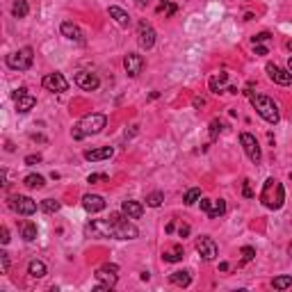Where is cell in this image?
Masks as SVG:
<instances>
[{"mask_svg":"<svg viewBox=\"0 0 292 292\" xmlns=\"http://www.w3.org/2000/svg\"><path fill=\"white\" fill-rule=\"evenodd\" d=\"M114 155V149L112 146H101V149H91V151H85V160L89 162H98V160H107V157Z\"/></svg>","mask_w":292,"mask_h":292,"instance_id":"ac0fdd59","label":"cell"},{"mask_svg":"<svg viewBox=\"0 0 292 292\" xmlns=\"http://www.w3.org/2000/svg\"><path fill=\"white\" fill-rule=\"evenodd\" d=\"M226 80H228V73H217V75H212L210 78V91H215V94H219V91L224 89V85H226Z\"/></svg>","mask_w":292,"mask_h":292,"instance_id":"484cf974","label":"cell"},{"mask_svg":"<svg viewBox=\"0 0 292 292\" xmlns=\"http://www.w3.org/2000/svg\"><path fill=\"white\" fill-rule=\"evenodd\" d=\"M14 103H16V110H18L21 114H25V112H30L32 107L37 105V98L32 96V94H28V91H25V94H21L18 98H14Z\"/></svg>","mask_w":292,"mask_h":292,"instance_id":"ffe728a7","label":"cell"},{"mask_svg":"<svg viewBox=\"0 0 292 292\" xmlns=\"http://www.w3.org/2000/svg\"><path fill=\"white\" fill-rule=\"evenodd\" d=\"M105 123H107V117H105V114H98V112L85 114L83 119L73 126L71 135H73V139H85V137H89V135H98L105 128Z\"/></svg>","mask_w":292,"mask_h":292,"instance_id":"7a4b0ae2","label":"cell"},{"mask_svg":"<svg viewBox=\"0 0 292 292\" xmlns=\"http://www.w3.org/2000/svg\"><path fill=\"white\" fill-rule=\"evenodd\" d=\"M41 210L48 212V215H52V212L60 210V201H55V199H44V201H41Z\"/></svg>","mask_w":292,"mask_h":292,"instance_id":"1f68e13d","label":"cell"},{"mask_svg":"<svg viewBox=\"0 0 292 292\" xmlns=\"http://www.w3.org/2000/svg\"><path fill=\"white\" fill-rule=\"evenodd\" d=\"M203 103H206V101H203V98H194V107H201Z\"/></svg>","mask_w":292,"mask_h":292,"instance_id":"ee69618b","label":"cell"},{"mask_svg":"<svg viewBox=\"0 0 292 292\" xmlns=\"http://www.w3.org/2000/svg\"><path fill=\"white\" fill-rule=\"evenodd\" d=\"M196 251H199V256H201L203 260H215L219 249H217V242L212 240V238L201 235V238L196 240Z\"/></svg>","mask_w":292,"mask_h":292,"instance_id":"30bf717a","label":"cell"},{"mask_svg":"<svg viewBox=\"0 0 292 292\" xmlns=\"http://www.w3.org/2000/svg\"><path fill=\"white\" fill-rule=\"evenodd\" d=\"M288 251H290V258H292V242H290V247H288Z\"/></svg>","mask_w":292,"mask_h":292,"instance_id":"c3c4849f","label":"cell"},{"mask_svg":"<svg viewBox=\"0 0 292 292\" xmlns=\"http://www.w3.org/2000/svg\"><path fill=\"white\" fill-rule=\"evenodd\" d=\"M178 235H180V238H188V235H189V226L188 224H180Z\"/></svg>","mask_w":292,"mask_h":292,"instance_id":"b9f144b4","label":"cell"},{"mask_svg":"<svg viewBox=\"0 0 292 292\" xmlns=\"http://www.w3.org/2000/svg\"><path fill=\"white\" fill-rule=\"evenodd\" d=\"M222 128H224V123H222V121H212V123H210V137H212V139H215V137L219 135V133H222Z\"/></svg>","mask_w":292,"mask_h":292,"instance_id":"e575fe53","label":"cell"},{"mask_svg":"<svg viewBox=\"0 0 292 292\" xmlns=\"http://www.w3.org/2000/svg\"><path fill=\"white\" fill-rule=\"evenodd\" d=\"M96 290L98 292H105V290H112L114 285H117V281H119V267L117 265H101L96 270Z\"/></svg>","mask_w":292,"mask_h":292,"instance_id":"5b68a950","label":"cell"},{"mask_svg":"<svg viewBox=\"0 0 292 292\" xmlns=\"http://www.w3.org/2000/svg\"><path fill=\"white\" fill-rule=\"evenodd\" d=\"M272 288H274V290H288V288H292V276L290 274L276 276L274 281H272Z\"/></svg>","mask_w":292,"mask_h":292,"instance_id":"f1b7e54d","label":"cell"},{"mask_svg":"<svg viewBox=\"0 0 292 292\" xmlns=\"http://www.w3.org/2000/svg\"><path fill=\"white\" fill-rule=\"evenodd\" d=\"M219 270H222V272H228V262H219Z\"/></svg>","mask_w":292,"mask_h":292,"instance_id":"f6af8a7d","label":"cell"},{"mask_svg":"<svg viewBox=\"0 0 292 292\" xmlns=\"http://www.w3.org/2000/svg\"><path fill=\"white\" fill-rule=\"evenodd\" d=\"M9 208L18 212V215H25V217H30L37 212V203L32 201L30 196H9Z\"/></svg>","mask_w":292,"mask_h":292,"instance_id":"9c48e42d","label":"cell"},{"mask_svg":"<svg viewBox=\"0 0 292 292\" xmlns=\"http://www.w3.org/2000/svg\"><path fill=\"white\" fill-rule=\"evenodd\" d=\"M162 201H165V194H162V192H151V194L146 196V206H151V208H160Z\"/></svg>","mask_w":292,"mask_h":292,"instance_id":"f546056e","label":"cell"},{"mask_svg":"<svg viewBox=\"0 0 292 292\" xmlns=\"http://www.w3.org/2000/svg\"><path fill=\"white\" fill-rule=\"evenodd\" d=\"M101 180H107V173H91L87 183H101Z\"/></svg>","mask_w":292,"mask_h":292,"instance_id":"74e56055","label":"cell"},{"mask_svg":"<svg viewBox=\"0 0 292 292\" xmlns=\"http://www.w3.org/2000/svg\"><path fill=\"white\" fill-rule=\"evenodd\" d=\"M130 217H123L121 212H112L107 219H94L85 226L87 235H96V238H114V240H137L139 238V228Z\"/></svg>","mask_w":292,"mask_h":292,"instance_id":"6da1fadb","label":"cell"},{"mask_svg":"<svg viewBox=\"0 0 292 292\" xmlns=\"http://www.w3.org/2000/svg\"><path fill=\"white\" fill-rule=\"evenodd\" d=\"M39 162H41V155H28L25 157V165H39Z\"/></svg>","mask_w":292,"mask_h":292,"instance_id":"f35d334b","label":"cell"},{"mask_svg":"<svg viewBox=\"0 0 292 292\" xmlns=\"http://www.w3.org/2000/svg\"><path fill=\"white\" fill-rule=\"evenodd\" d=\"M285 201V189L276 178H267L260 189V203L267 210H281Z\"/></svg>","mask_w":292,"mask_h":292,"instance_id":"3957f363","label":"cell"},{"mask_svg":"<svg viewBox=\"0 0 292 292\" xmlns=\"http://www.w3.org/2000/svg\"><path fill=\"white\" fill-rule=\"evenodd\" d=\"M0 262H2V274L9 272V254L7 251H0Z\"/></svg>","mask_w":292,"mask_h":292,"instance_id":"d590c367","label":"cell"},{"mask_svg":"<svg viewBox=\"0 0 292 292\" xmlns=\"http://www.w3.org/2000/svg\"><path fill=\"white\" fill-rule=\"evenodd\" d=\"M169 281L173 285H178V288H188L192 283V274L188 270H178V272H173V274H169Z\"/></svg>","mask_w":292,"mask_h":292,"instance_id":"44dd1931","label":"cell"},{"mask_svg":"<svg viewBox=\"0 0 292 292\" xmlns=\"http://www.w3.org/2000/svg\"><path fill=\"white\" fill-rule=\"evenodd\" d=\"M137 44L142 51H151L153 46H155V30H153V25L146 21H142L137 25Z\"/></svg>","mask_w":292,"mask_h":292,"instance_id":"ba28073f","label":"cell"},{"mask_svg":"<svg viewBox=\"0 0 292 292\" xmlns=\"http://www.w3.org/2000/svg\"><path fill=\"white\" fill-rule=\"evenodd\" d=\"M75 85H78L80 89H85V91H94V89H98L101 80H98L96 73H89V71H78V73H75Z\"/></svg>","mask_w":292,"mask_h":292,"instance_id":"5bb4252c","label":"cell"},{"mask_svg":"<svg viewBox=\"0 0 292 292\" xmlns=\"http://www.w3.org/2000/svg\"><path fill=\"white\" fill-rule=\"evenodd\" d=\"M144 57L139 55V52H128L126 57H123V67H126V73L130 75V78H137V75L144 71Z\"/></svg>","mask_w":292,"mask_h":292,"instance_id":"4fadbf2b","label":"cell"},{"mask_svg":"<svg viewBox=\"0 0 292 292\" xmlns=\"http://www.w3.org/2000/svg\"><path fill=\"white\" fill-rule=\"evenodd\" d=\"M199 199H201V189L192 188V189H188V192H185V199H183V201H185V206H194Z\"/></svg>","mask_w":292,"mask_h":292,"instance_id":"4dcf8cb0","label":"cell"},{"mask_svg":"<svg viewBox=\"0 0 292 292\" xmlns=\"http://www.w3.org/2000/svg\"><path fill=\"white\" fill-rule=\"evenodd\" d=\"M201 210L210 219H217L226 212V201L224 199H201Z\"/></svg>","mask_w":292,"mask_h":292,"instance_id":"7c38bea8","label":"cell"},{"mask_svg":"<svg viewBox=\"0 0 292 292\" xmlns=\"http://www.w3.org/2000/svg\"><path fill=\"white\" fill-rule=\"evenodd\" d=\"M23 185L28 189H41L46 185V180H44V176H39V173H30V176L23 178Z\"/></svg>","mask_w":292,"mask_h":292,"instance_id":"cb8c5ba5","label":"cell"},{"mask_svg":"<svg viewBox=\"0 0 292 292\" xmlns=\"http://www.w3.org/2000/svg\"><path fill=\"white\" fill-rule=\"evenodd\" d=\"M41 85H44V89L55 91V94H62V91L69 89V80L62 73H48V75H44Z\"/></svg>","mask_w":292,"mask_h":292,"instance_id":"8fae6325","label":"cell"},{"mask_svg":"<svg viewBox=\"0 0 292 292\" xmlns=\"http://www.w3.org/2000/svg\"><path fill=\"white\" fill-rule=\"evenodd\" d=\"M12 14H14V18H25V16L30 14V5L25 0H16L14 7H12Z\"/></svg>","mask_w":292,"mask_h":292,"instance_id":"4316f807","label":"cell"},{"mask_svg":"<svg viewBox=\"0 0 292 292\" xmlns=\"http://www.w3.org/2000/svg\"><path fill=\"white\" fill-rule=\"evenodd\" d=\"M183 256H185L183 247H180V244H176V247L167 249L165 254H162V260H165V262H178V260H183Z\"/></svg>","mask_w":292,"mask_h":292,"instance_id":"603a6c76","label":"cell"},{"mask_svg":"<svg viewBox=\"0 0 292 292\" xmlns=\"http://www.w3.org/2000/svg\"><path fill=\"white\" fill-rule=\"evenodd\" d=\"M242 260H240V265H247V262H251L256 258V249L254 247H242Z\"/></svg>","mask_w":292,"mask_h":292,"instance_id":"d6a6232c","label":"cell"},{"mask_svg":"<svg viewBox=\"0 0 292 292\" xmlns=\"http://www.w3.org/2000/svg\"><path fill=\"white\" fill-rule=\"evenodd\" d=\"M46 262H41V260H32L30 265H28V274H30L32 278H44L46 276Z\"/></svg>","mask_w":292,"mask_h":292,"instance_id":"d4e9b609","label":"cell"},{"mask_svg":"<svg viewBox=\"0 0 292 292\" xmlns=\"http://www.w3.org/2000/svg\"><path fill=\"white\" fill-rule=\"evenodd\" d=\"M107 14L112 16V18L119 23V25H123V28H128V25H130V16H128V12H123V9L117 7V5H112V7L107 9Z\"/></svg>","mask_w":292,"mask_h":292,"instance_id":"7402d4cb","label":"cell"},{"mask_svg":"<svg viewBox=\"0 0 292 292\" xmlns=\"http://www.w3.org/2000/svg\"><path fill=\"white\" fill-rule=\"evenodd\" d=\"M32 62H34V51H32L30 46H25L21 51L7 55V67L14 69V71H28L32 67Z\"/></svg>","mask_w":292,"mask_h":292,"instance_id":"8992f818","label":"cell"},{"mask_svg":"<svg viewBox=\"0 0 292 292\" xmlns=\"http://www.w3.org/2000/svg\"><path fill=\"white\" fill-rule=\"evenodd\" d=\"M137 5H139V7H144V5H146V2H151V0H135Z\"/></svg>","mask_w":292,"mask_h":292,"instance_id":"bcb514c9","label":"cell"},{"mask_svg":"<svg viewBox=\"0 0 292 292\" xmlns=\"http://www.w3.org/2000/svg\"><path fill=\"white\" fill-rule=\"evenodd\" d=\"M240 144H242V149H244V153H247L249 160L258 165V162L262 160V151H260L258 139H256L251 133H242V135H240Z\"/></svg>","mask_w":292,"mask_h":292,"instance_id":"52a82bcc","label":"cell"},{"mask_svg":"<svg viewBox=\"0 0 292 292\" xmlns=\"http://www.w3.org/2000/svg\"><path fill=\"white\" fill-rule=\"evenodd\" d=\"M121 210H123V215L130 219H139L144 215V206L139 201H123L121 203Z\"/></svg>","mask_w":292,"mask_h":292,"instance_id":"d6986e66","label":"cell"},{"mask_svg":"<svg viewBox=\"0 0 292 292\" xmlns=\"http://www.w3.org/2000/svg\"><path fill=\"white\" fill-rule=\"evenodd\" d=\"M21 238L25 242H32V240H37V224H32V222H25L21 228Z\"/></svg>","mask_w":292,"mask_h":292,"instance_id":"83f0119b","label":"cell"},{"mask_svg":"<svg viewBox=\"0 0 292 292\" xmlns=\"http://www.w3.org/2000/svg\"><path fill=\"white\" fill-rule=\"evenodd\" d=\"M249 101L254 105V110L258 112V117H262L267 123H278L281 110H278V103L274 98L262 96V94H249Z\"/></svg>","mask_w":292,"mask_h":292,"instance_id":"277c9868","label":"cell"},{"mask_svg":"<svg viewBox=\"0 0 292 292\" xmlns=\"http://www.w3.org/2000/svg\"><path fill=\"white\" fill-rule=\"evenodd\" d=\"M60 32H62V37H67V39H71V41H78V44H85V34H83V30L75 25V23H71V21H64L60 25Z\"/></svg>","mask_w":292,"mask_h":292,"instance_id":"e0dca14e","label":"cell"},{"mask_svg":"<svg viewBox=\"0 0 292 292\" xmlns=\"http://www.w3.org/2000/svg\"><path fill=\"white\" fill-rule=\"evenodd\" d=\"M288 67H290V73H292V57H290V62H288Z\"/></svg>","mask_w":292,"mask_h":292,"instance_id":"7dc6e473","label":"cell"},{"mask_svg":"<svg viewBox=\"0 0 292 292\" xmlns=\"http://www.w3.org/2000/svg\"><path fill=\"white\" fill-rule=\"evenodd\" d=\"M242 194L247 196V199H251V196H254V192H251V185H249V180H244V189H242Z\"/></svg>","mask_w":292,"mask_h":292,"instance_id":"60d3db41","label":"cell"},{"mask_svg":"<svg viewBox=\"0 0 292 292\" xmlns=\"http://www.w3.org/2000/svg\"><path fill=\"white\" fill-rule=\"evenodd\" d=\"M176 9H178V7H176L173 2H167V0H165V2L157 7V12H160V14L165 12V16H173V14H176Z\"/></svg>","mask_w":292,"mask_h":292,"instance_id":"836d02e7","label":"cell"},{"mask_svg":"<svg viewBox=\"0 0 292 292\" xmlns=\"http://www.w3.org/2000/svg\"><path fill=\"white\" fill-rule=\"evenodd\" d=\"M0 242H2V244H7V242H9V231L5 228V226L0 228Z\"/></svg>","mask_w":292,"mask_h":292,"instance_id":"ab89813d","label":"cell"},{"mask_svg":"<svg viewBox=\"0 0 292 292\" xmlns=\"http://www.w3.org/2000/svg\"><path fill=\"white\" fill-rule=\"evenodd\" d=\"M83 208L89 215H96L101 210H105V199L101 194H85L83 196Z\"/></svg>","mask_w":292,"mask_h":292,"instance_id":"2e32d148","label":"cell"},{"mask_svg":"<svg viewBox=\"0 0 292 292\" xmlns=\"http://www.w3.org/2000/svg\"><path fill=\"white\" fill-rule=\"evenodd\" d=\"M256 55H267V46H256Z\"/></svg>","mask_w":292,"mask_h":292,"instance_id":"7bdbcfd3","label":"cell"},{"mask_svg":"<svg viewBox=\"0 0 292 292\" xmlns=\"http://www.w3.org/2000/svg\"><path fill=\"white\" fill-rule=\"evenodd\" d=\"M265 71H267V75H270V80H274L276 85H283V87H288V85L292 83V73H290V71H285V69L276 67V64H267V67H265Z\"/></svg>","mask_w":292,"mask_h":292,"instance_id":"9a60e30c","label":"cell"},{"mask_svg":"<svg viewBox=\"0 0 292 292\" xmlns=\"http://www.w3.org/2000/svg\"><path fill=\"white\" fill-rule=\"evenodd\" d=\"M270 39H272L270 32H258V34H254V44L258 46V44H262V41H270Z\"/></svg>","mask_w":292,"mask_h":292,"instance_id":"8d00e7d4","label":"cell"}]
</instances>
